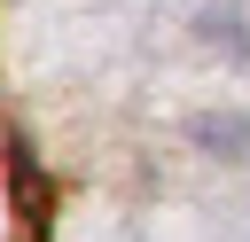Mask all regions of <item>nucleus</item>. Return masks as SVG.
Masks as SVG:
<instances>
[{"mask_svg": "<svg viewBox=\"0 0 250 242\" xmlns=\"http://www.w3.org/2000/svg\"><path fill=\"white\" fill-rule=\"evenodd\" d=\"M203 31H211L227 55H242V16H203Z\"/></svg>", "mask_w": 250, "mask_h": 242, "instance_id": "nucleus-2", "label": "nucleus"}, {"mask_svg": "<svg viewBox=\"0 0 250 242\" xmlns=\"http://www.w3.org/2000/svg\"><path fill=\"white\" fill-rule=\"evenodd\" d=\"M195 141H203V148H250V125H234V117H203Z\"/></svg>", "mask_w": 250, "mask_h": 242, "instance_id": "nucleus-1", "label": "nucleus"}]
</instances>
